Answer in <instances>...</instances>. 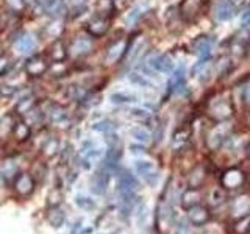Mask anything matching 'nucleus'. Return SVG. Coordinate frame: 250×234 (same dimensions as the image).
Returning a JSON list of instances; mask_svg holds the SVG:
<instances>
[{
  "instance_id": "1",
  "label": "nucleus",
  "mask_w": 250,
  "mask_h": 234,
  "mask_svg": "<svg viewBox=\"0 0 250 234\" xmlns=\"http://www.w3.org/2000/svg\"><path fill=\"white\" fill-rule=\"evenodd\" d=\"M209 116L216 120H227L233 116V103L229 97L225 96H216L211 98L208 105Z\"/></svg>"
},
{
  "instance_id": "2",
  "label": "nucleus",
  "mask_w": 250,
  "mask_h": 234,
  "mask_svg": "<svg viewBox=\"0 0 250 234\" xmlns=\"http://www.w3.org/2000/svg\"><path fill=\"white\" fill-rule=\"evenodd\" d=\"M246 183V174L238 167H231L229 170H225L221 176V186L227 191L239 189Z\"/></svg>"
},
{
  "instance_id": "3",
  "label": "nucleus",
  "mask_w": 250,
  "mask_h": 234,
  "mask_svg": "<svg viewBox=\"0 0 250 234\" xmlns=\"http://www.w3.org/2000/svg\"><path fill=\"white\" fill-rule=\"evenodd\" d=\"M203 6H205V0H183L180 5V14L183 20L194 22L203 11Z\"/></svg>"
},
{
  "instance_id": "4",
  "label": "nucleus",
  "mask_w": 250,
  "mask_h": 234,
  "mask_svg": "<svg viewBox=\"0 0 250 234\" xmlns=\"http://www.w3.org/2000/svg\"><path fill=\"white\" fill-rule=\"evenodd\" d=\"M35 187H36V181L30 174H19L14 178V191L19 197L23 198L28 197V195L33 194Z\"/></svg>"
},
{
  "instance_id": "5",
  "label": "nucleus",
  "mask_w": 250,
  "mask_h": 234,
  "mask_svg": "<svg viewBox=\"0 0 250 234\" xmlns=\"http://www.w3.org/2000/svg\"><path fill=\"white\" fill-rule=\"evenodd\" d=\"M86 30L91 36H104L106 31L109 30V18L104 14H96L92 19L88 20L86 23Z\"/></svg>"
},
{
  "instance_id": "6",
  "label": "nucleus",
  "mask_w": 250,
  "mask_h": 234,
  "mask_svg": "<svg viewBox=\"0 0 250 234\" xmlns=\"http://www.w3.org/2000/svg\"><path fill=\"white\" fill-rule=\"evenodd\" d=\"M239 0H221L217 3L214 14H216V19L217 20H229L231 19L234 14L238 13L239 10Z\"/></svg>"
},
{
  "instance_id": "7",
  "label": "nucleus",
  "mask_w": 250,
  "mask_h": 234,
  "mask_svg": "<svg viewBox=\"0 0 250 234\" xmlns=\"http://www.w3.org/2000/svg\"><path fill=\"white\" fill-rule=\"evenodd\" d=\"M35 3L38 5L39 10L49 16H53V18H60L66 10L64 0H35Z\"/></svg>"
},
{
  "instance_id": "8",
  "label": "nucleus",
  "mask_w": 250,
  "mask_h": 234,
  "mask_svg": "<svg viewBox=\"0 0 250 234\" xmlns=\"http://www.w3.org/2000/svg\"><path fill=\"white\" fill-rule=\"evenodd\" d=\"M135 167H136L138 174L150 186H153L156 183V179H158V172H156V167L152 161H136Z\"/></svg>"
},
{
  "instance_id": "9",
  "label": "nucleus",
  "mask_w": 250,
  "mask_h": 234,
  "mask_svg": "<svg viewBox=\"0 0 250 234\" xmlns=\"http://www.w3.org/2000/svg\"><path fill=\"white\" fill-rule=\"evenodd\" d=\"M148 66L160 74H167L174 69V62H172L170 57H167V55L156 53V55H153V57L148 58Z\"/></svg>"
},
{
  "instance_id": "10",
  "label": "nucleus",
  "mask_w": 250,
  "mask_h": 234,
  "mask_svg": "<svg viewBox=\"0 0 250 234\" xmlns=\"http://www.w3.org/2000/svg\"><path fill=\"white\" fill-rule=\"evenodd\" d=\"M188 217H189V222L194 225V226H203L209 222L211 218V214H209V209L202 206V205H197L191 209H188Z\"/></svg>"
},
{
  "instance_id": "11",
  "label": "nucleus",
  "mask_w": 250,
  "mask_h": 234,
  "mask_svg": "<svg viewBox=\"0 0 250 234\" xmlns=\"http://www.w3.org/2000/svg\"><path fill=\"white\" fill-rule=\"evenodd\" d=\"M49 70V62H47L42 57H33L27 61L25 64V72L30 77H41Z\"/></svg>"
},
{
  "instance_id": "12",
  "label": "nucleus",
  "mask_w": 250,
  "mask_h": 234,
  "mask_svg": "<svg viewBox=\"0 0 250 234\" xmlns=\"http://www.w3.org/2000/svg\"><path fill=\"white\" fill-rule=\"evenodd\" d=\"M125 52H127V41L125 39H119V41L109 45V49L106 52V62L108 64H114V62H117L124 57Z\"/></svg>"
},
{
  "instance_id": "13",
  "label": "nucleus",
  "mask_w": 250,
  "mask_h": 234,
  "mask_svg": "<svg viewBox=\"0 0 250 234\" xmlns=\"http://www.w3.org/2000/svg\"><path fill=\"white\" fill-rule=\"evenodd\" d=\"M91 49H92V44H91L89 39L78 38L72 42V45H70L69 50H70V55H72V57L80 58V57H84V55H88L91 52Z\"/></svg>"
},
{
  "instance_id": "14",
  "label": "nucleus",
  "mask_w": 250,
  "mask_h": 234,
  "mask_svg": "<svg viewBox=\"0 0 250 234\" xmlns=\"http://www.w3.org/2000/svg\"><path fill=\"white\" fill-rule=\"evenodd\" d=\"M35 47H36V41L31 35H22L21 38L16 39V42H14V49L22 55L33 52Z\"/></svg>"
},
{
  "instance_id": "15",
  "label": "nucleus",
  "mask_w": 250,
  "mask_h": 234,
  "mask_svg": "<svg viewBox=\"0 0 250 234\" xmlns=\"http://www.w3.org/2000/svg\"><path fill=\"white\" fill-rule=\"evenodd\" d=\"M47 116H49V120L55 125H61V123L67 122V111L58 103L50 105L49 111H47Z\"/></svg>"
},
{
  "instance_id": "16",
  "label": "nucleus",
  "mask_w": 250,
  "mask_h": 234,
  "mask_svg": "<svg viewBox=\"0 0 250 234\" xmlns=\"http://www.w3.org/2000/svg\"><path fill=\"white\" fill-rule=\"evenodd\" d=\"M231 213L234 215H246L250 213V197L249 195H241V197H238L236 200L233 201L231 205Z\"/></svg>"
},
{
  "instance_id": "17",
  "label": "nucleus",
  "mask_w": 250,
  "mask_h": 234,
  "mask_svg": "<svg viewBox=\"0 0 250 234\" xmlns=\"http://www.w3.org/2000/svg\"><path fill=\"white\" fill-rule=\"evenodd\" d=\"M205 179H207V169L203 166H197L192 170V174L189 175L188 186H189L191 189H199V187L205 183Z\"/></svg>"
},
{
  "instance_id": "18",
  "label": "nucleus",
  "mask_w": 250,
  "mask_h": 234,
  "mask_svg": "<svg viewBox=\"0 0 250 234\" xmlns=\"http://www.w3.org/2000/svg\"><path fill=\"white\" fill-rule=\"evenodd\" d=\"M213 45H214V41L211 38H202V39H199V41L195 42V52H197L199 58L200 59L209 58L211 50H213Z\"/></svg>"
},
{
  "instance_id": "19",
  "label": "nucleus",
  "mask_w": 250,
  "mask_h": 234,
  "mask_svg": "<svg viewBox=\"0 0 250 234\" xmlns=\"http://www.w3.org/2000/svg\"><path fill=\"white\" fill-rule=\"evenodd\" d=\"M225 131L221 130V127H217L214 130L209 131V135L207 136V145L209 148H213V150H217L219 147L222 145V142L225 140Z\"/></svg>"
},
{
  "instance_id": "20",
  "label": "nucleus",
  "mask_w": 250,
  "mask_h": 234,
  "mask_svg": "<svg viewBox=\"0 0 250 234\" xmlns=\"http://www.w3.org/2000/svg\"><path fill=\"white\" fill-rule=\"evenodd\" d=\"M13 135H14V139L18 140V142H25V140L30 137L31 135V131H30V127L25 123V122H14L13 125Z\"/></svg>"
},
{
  "instance_id": "21",
  "label": "nucleus",
  "mask_w": 250,
  "mask_h": 234,
  "mask_svg": "<svg viewBox=\"0 0 250 234\" xmlns=\"http://www.w3.org/2000/svg\"><path fill=\"white\" fill-rule=\"evenodd\" d=\"M182 205L183 208L188 211V209H191L194 206H197L200 205V194L197 189H188L185 194H183V197H182Z\"/></svg>"
},
{
  "instance_id": "22",
  "label": "nucleus",
  "mask_w": 250,
  "mask_h": 234,
  "mask_svg": "<svg viewBox=\"0 0 250 234\" xmlns=\"http://www.w3.org/2000/svg\"><path fill=\"white\" fill-rule=\"evenodd\" d=\"M67 57V50L66 45L62 41H55L50 47V58L55 62H62Z\"/></svg>"
},
{
  "instance_id": "23",
  "label": "nucleus",
  "mask_w": 250,
  "mask_h": 234,
  "mask_svg": "<svg viewBox=\"0 0 250 234\" xmlns=\"http://www.w3.org/2000/svg\"><path fill=\"white\" fill-rule=\"evenodd\" d=\"M108 184V175L106 172H97L96 175L92 176L91 179V186H92V191L96 194H104L105 192V187Z\"/></svg>"
},
{
  "instance_id": "24",
  "label": "nucleus",
  "mask_w": 250,
  "mask_h": 234,
  "mask_svg": "<svg viewBox=\"0 0 250 234\" xmlns=\"http://www.w3.org/2000/svg\"><path fill=\"white\" fill-rule=\"evenodd\" d=\"M36 105V98L33 96H27V97H23L21 98L18 103H16V113L18 114H28L31 109L35 108Z\"/></svg>"
},
{
  "instance_id": "25",
  "label": "nucleus",
  "mask_w": 250,
  "mask_h": 234,
  "mask_svg": "<svg viewBox=\"0 0 250 234\" xmlns=\"http://www.w3.org/2000/svg\"><path fill=\"white\" fill-rule=\"evenodd\" d=\"M231 230L234 234H246L250 231V213L246 215H241L236 218V222L233 223Z\"/></svg>"
},
{
  "instance_id": "26",
  "label": "nucleus",
  "mask_w": 250,
  "mask_h": 234,
  "mask_svg": "<svg viewBox=\"0 0 250 234\" xmlns=\"http://www.w3.org/2000/svg\"><path fill=\"white\" fill-rule=\"evenodd\" d=\"M170 89L172 91H178V89H182L183 86H185V69L183 67H178L174 75H172L170 78Z\"/></svg>"
},
{
  "instance_id": "27",
  "label": "nucleus",
  "mask_w": 250,
  "mask_h": 234,
  "mask_svg": "<svg viewBox=\"0 0 250 234\" xmlns=\"http://www.w3.org/2000/svg\"><path fill=\"white\" fill-rule=\"evenodd\" d=\"M18 164H16L14 161L8 159L2 164V178L5 179V181H8L10 178H16L18 175Z\"/></svg>"
},
{
  "instance_id": "28",
  "label": "nucleus",
  "mask_w": 250,
  "mask_h": 234,
  "mask_svg": "<svg viewBox=\"0 0 250 234\" xmlns=\"http://www.w3.org/2000/svg\"><path fill=\"white\" fill-rule=\"evenodd\" d=\"M111 101L116 105H127V103H133V101H136V97L131 96L128 92H114L111 94Z\"/></svg>"
},
{
  "instance_id": "29",
  "label": "nucleus",
  "mask_w": 250,
  "mask_h": 234,
  "mask_svg": "<svg viewBox=\"0 0 250 234\" xmlns=\"http://www.w3.org/2000/svg\"><path fill=\"white\" fill-rule=\"evenodd\" d=\"M130 135L135 137L138 142H141V144H148L152 140V135H150V133H148L146 128H141V127L131 128Z\"/></svg>"
},
{
  "instance_id": "30",
  "label": "nucleus",
  "mask_w": 250,
  "mask_h": 234,
  "mask_svg": "<svg viewBox=\"0 0 250 234\" xmlns=\"http://www.w3.org/2000/svg\"><path fill=\"white\" fill-rule=\"evenodd\" d=\"M64 218H66L64 214H62L61 211L58 209V206L50 209V213H49V222H50L52 226H55V228H60V226L64 223Z\"/></svg>"
},
{
  "instance_id": "31",
  "label": "nucleus",
  "mask_w": 250,
  "mask_h": 234,
  "mask_svg": "<svg viewBox=\"0 0 250 234\" xmlns=\"http://www.w3.org/2000/svg\"><path fill=\"white\" fill-rule=\"evenodd\" d=\"M128 78H130V81L133 83V84H138V86H141V88H152V83L147 80V78H144L143 75H139V74H130L128 75Z\"/></svg>"
},
{
  "instance_id": "32",
  "label": "nucleus",
  "mask_w": 250,
  "mask_h": 234,
  "mask_svg": "<svg viewBox=\"0 0 250 234\" xmlns=\"http://www.w3.org/2000/svg\"><path fill=\"white\" fill-rule=\"evenodd\" d=\"M58 152V140L57 139H49L42 147V153L45 156H53Z\"/></svg>"
},
{
  "instance_id": "33",
  "label": "nucleus",
  "mask_w": 250,
  "mask_h": 234,
  "mask_svg": "<svg viewBox=\"0 0 250 234\" xmlns=\"http://www.w3.org/2000/svg\"><path fill=\"white\" fill-rule=\"evenodd\" d=\"M113 0H99L97 2V8H99V14H104V16H108L109 13L108 11H113Z\"/></svg>"
},
{
  "instance_id": "34",
  "label": "nucleus",
  "mask_w": 250,
  "mask_h": 234,
  "mask_svg": "<svg viewBox=\"0 0 250 234\" xmlns=\"http://www.w3.org/2000/svg\"><path fill=\"white\" fill-rule=\"evenodd\" d=\"M75 203H77L78 208H83V209H91V208H94V201L91 198H88V197H82V195L75 198Z\"/></svg>"
},
{
  "instance_id": "35",
  "label": "nucleus",
  "mask_w": 250,
  "mask_h": 234,
  "mask_svg": "<svg viewBox=\"0 0 250 234\" xmlns=\"http://www.w3.org/2000/svg\"><path fill=\"white\" fill-rule=\"evenodd\" d=\"M6 3L10 5L14 11H22L25 8V0H6Z\"/></svg>"
},
{
  "instance_id": "36",
  "label": "nucleus",
  "mask_w": 250,
  "mask_h": 234,
  "mask_svg": "<svg viewBox=\"0 0 250 234\" xmlns=\"http://www.w3.org/2000/svg\"><path fill=\"white\" fill-rule=\"evenodd\" d=\"M131 117H135V119H143V120H146V119H148V117H150V114H148L147 111H144V109L136 108V109H131Z\"/></svg>"
},
{
  "instance_id": "37",
  "label": "nucleus",
  "mask_w": 250,
  "mask_h": 234,
  "mask_svg": "<svg viewBox=\"0 0 250 234\" xmlns=\"http://www.w3.org/2000/svg\"><path fill=\"white\" fill-rule=\"evenodd\" d=\"M10 59H8L6 57H0V75H3L8 69H10Z\"/></svg>"
},
{
  "instance_id": "38",
  "label": "nucleus",
  "mask_w": 250,
  "mask_h": 234,
  "mask_svg": "<svg viewBox=\"0 0 250 234\" xmlns=\"http://www.w3.org/2000/svg\"><path fill=\"white\" fill-rule=\"evenodd\" d=\"M242 97H244V103L250 106V81L244 86V92H242Z\"/></svg>"
},
{
  "instance_id": "39",
  "label": "nucleus",
  "mask_w": 250,
  "mask_h": 234,
  "mask_svg": "<svg viewBox=\"0 0 250 234\" xmlns=\"http://www.w3.org/2000/svg\"><path fill=\"white\" fill-rule=\"evenodd\" d=\"M94 128L96 130H100V131H106V130H109L111 128V125H109V122H100V123H96L94 125Z\"/></svg>"
},
{
  "instance_id": "40",
  "label": "nucleus",
  "mask_w": 250,
  "mask_h": 234,
  "mask_svg": "<svg viewBox=\"0 0 250 234\" xmlns=\"http://www.w3.org/2000/svg\"><path fill=\"white\" fill-rule=\"evenodd\" d=\"M174 234H189V230H188V226H186V225H182V223H180V225L177 226V228H175Z\"/></svg>"
},
{
  "instance_id": "41",
  "label": "nucleus",
  "mask_w": 250,
  "mask_h": 234,
  "mask_svg": "<svg viewBox=\"0 0 250 234\" xmlns=\"http://www.w3.org/2000/svg\"><path fill=\"white\" fill-rule=\"evenodd\" d=\"M242 25H244V27H249L250 25V10H247L244 14H242Z\"/></svg>"
},
{
  "instance_id": "42",
  "label": "nucleus",
  "mask_w": 250,
  "mask_h": 234,
  "mask_svg": "<svg viewBox=\"0 0 250 234\" xmlns=\"http://www.w3.org/2000/svg\"><path fill=\"white\" fill-rule=\"evenodd\" d=\"M130 148H131V153H141V152H144V148L139 147V145H130Z\"/></svg>"
},
{
  "instance_id": "43",
  "label": "nucleus",
  "mask_w": 250,
  "mask_h": 234,
  "mask_svg": "<svg viewBox=\"0 0 250 234\" xmlns=\"http://www.w3.org/2000/svg\"><path fill=\"white\" fill-rule=\"evenodd\" d=\"M0 153H2V145H0Z\"/></svg>"
},
{
  "instance_id": "44",
  "label": "nucleus",
  "mask_w": 250,
  "mask_h": 234,
  "mask_svg": "<svg viewBox=\"0 0 250 234\" xmlns=\"http://www.w3.org/2000/svg\"><path fill=\"white\" fill-rule=\"evenodd\" d=\"M249 233H250V231H249Z\"/></svg>"
}]
</instances>
